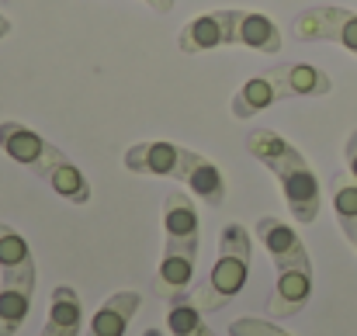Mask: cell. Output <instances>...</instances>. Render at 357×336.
Wrapping results in <instances>:
<instances>
[{"instance_id":"277c9868","label":"cell","mask_w":357,"mask_h":336,"mask_svg":"<svg viewBox=\"0 0 357 336\" xmlns=\"http://www.w3.org/2000/svg\"><path fill=\"white\" fill-rule=\"evenodd\" d=\"M0 149L14 163L31 170L38 181H45L63 201H70V205L91 201V184H87L84 170L59 146L45 142L35 128H28L21 121H0Z\"/></svg>"},{"instance_id":"7c38bea8","label":"cell","mask_w":357,"mask_h":336,"mask_svg":"<svg viewBox=\"0 0 357 336\" xmlns=\"http://www.w3.org/2000/svg\"><path fill=\"white\" fill-rule=\"evenodd\" d=\"M84 330V305L77 288L70 284H56L49 295V316L38 336H80Z\"/></svg>"},{"instance_id":"6da1fadb","label":"cell","mask_w":357,"mask_h":336,"mask_svg":"<svg viewBox=\"0 0 357 336\" xmlns=\"http://www.w3.org/2000/svg\"><path fill=\"white\" fill-rule=\"evenodd\" d=\"M198 253H202L198 208L184 191H170L163 198V257L153 281V291L163 302L191 298L198 277Z\"/></svg>"},{"instance_id":"5bb4252c","label":"cell","mask_w":357,"mask_h":336,"mask_svg":"<svg viewBox=\"0 0 357 336\" xmlns=\"http://www.w3.org/2000/svg\"><path fill=\"white\" fill-rule=\"evenodd\" d=\"M236 45H246V49L264 52V56H278V52H281V45H284V35H281V28H278L267 14H257V10H239Z\"/></svg>"},{"instance_id":"44dd1931","label":"cell","mask_w":357,"mask_h":336,"mask_svg":"<svg viewBox=\"0 0 357 336\" xmlns=\"http://www.w3.org/2000/svg\"><path fill=\"white\" fill-rule=\"evenodd\" d=\"M7 35H10V21H7V17H3V14H0V42H3V38H7Z\"/></svg>"},{"instance_id":"ba28073f","label":"cell","mask_w":357,"mask_h":336,"mask_svg":"<svg viewBox=\"0 0 357 336\" xmlns=\"http://www.w3.org/2000/svg\"><path fill=\"white\" fill-rule=\"evenodd\" d=\"M236 21H239L236 7L198 14V17H191L181 28L177 49L188 52V56H198V52H212V49H222V45H236Z\"/></svg>"},{"instance_id":"9c48e42d","label":"cell","mask_w":357,"mask_h":336,"mask_svg":"<svg viewBox=\"0 0 357 336\" xmlns=\"http://www.w3.org/2000/svg\"><path fill=\"white\" fill-rule=\"evenodd\" d=\"M253 236L260 239V246L267 250V257L274 260V270H309L312 267V257L302 243V236L291 229L288 222L274 219V215H264L253 225Z\"/></svg>"},{"instance_id":"2e32d148","label":"cell","mask_w":357,"mask_h":336,"mask_svg":"<svg viewBox=\"0 0 357 336\" xmlns=\"http://www.w3.org/2000/svg\"><path fill=\"white\" fill-rule=\"evenodd\" d=\"M31 270H35L31 246L14 225L0 222V274H31Z\"/></svg>"},{"instance_id":"e0dca14e","label":"cell","mask_w":357,"mask_h":336,"mask_svg":"<svg viewBox=\"0 0 357 336\" xmlns=\"http://www.w3.org/2000/svg\"><path fill=\"white\" fill-rule=\"evenodd\" d=\"M167 326H170V336H219L205 323V312L195 305V298L167 302Z\"/></svg>"},{"instance_id":"30bf717a","label":"cell","mask_w":357,"mask_h":336,"mask_svg":"<svg viewBox=\"0 0 357 336\" xmlns=\"http://www.w3.org/2000/svg\"><path fill=\"white\" fill-rule=\"evenodd\" d=\"M35 270L31 274H0V336H14L28 312H31V298H35Z\"/></svg>"},{"instance_id":"8fae6325","label":"cell","mask_w":357,"mask_h":336,"mask_svg":"<svg viewBox=\"0 0 357 336\" xmlns=\"http://www.w3.org/2000/svg\"><path fill=\"white\" fill-rule=\"evenodd\" d=\"M312 298V267L309 270H281L274 277V291L267 298V312L274 319H291Z\"/></svg>"},{"instance_id":"3957f363","label":"cell","mask_w":357,"mask_h":336,"mask_svg":"<svg viewBox=\"0 0 357 336\" xmlns=\"http://www.w3.org/2000/svg\"><path fill=\"white\" fill-rule=\"evenodd\" d=\"M125 170L128 174H146V177H170V181H181L195 198H202L205 205L219 208L226 201V177L222 170L188 149V146H177V142H167V139H149V142H135L125 149Z\"/></svg>"},{"instance_id":"4fadbf2b","label":"cell","mask_w":357,"mask_h":336,"mask_svg":"<svg viewBox=\"0 0 357 336\" xmlns=\"http://www.w3.org/2000/svg\"><path fill=\"white\" fill-rule=\"evenodd\" d=\"M142 305V295L139 291H115L101 302V309L91 316V326H87V336H125L128 323L135 319Z\"/></svg>"},{"instance_id":"7402d4cb","label":"cell","mask_w":357,"mask_h":336,"mask_svg":"<svg viewBox=\"0 0 357 336\" xmlns=\"http://www.w3.org/2000/svg\"><path fill=\"white\" fill-rule=\"evenodd\" d=\"M142 336H167V333H163V330H146Z\"/></svg>"},{"instance_id":"ac0fdd59","label":"cell","mask_w":357,"mask_h":336,"mask_svg":"<svg viewBox=\"0 0 357 336\" xmlns=\"http://www.w3.org/2000/svg\"><path fill=\"white\" fill-rule=\"evenodd\" d=\"M229 336H291L271 319H253V316H239L229 323Z\"/></svg>"},{"instance_id":"52a82bcc","label":"cell","mask_w":357,"mask_h":336,"mask_svg":"<svg viewBox=\"0 0 357 336\" xmlns=\"http://www.w3.org/2000/svg\"><path fill=\"white\" fill-rule=\"evenodd\" d=\"M288 31L295 42H333L357 59V10L351 7H337V3L305 7L291 17Z\"/></svg>"},{"instance_id":"ffe728a7","label":"cell","mask_w":357,"mask_h":336,"mask_svg":"<svg viewBox=\"0 0 357 336\" xmlns=\"http://www.w3.org/2000/svg\"><path fill=\"white\" fill-rule=\"evenodd\" d=\"M146 7H153L156 14H170L174 7H177V0H142Z\"/></svg>"},{"instance_id":"d6986e66","label":"cell","mask_w":357,"mask_h":336,"mask_svg":"<svg viewBox=\"0 0 357 336\" xmlns=\"http://www.w3.org/2000/svg\"><path fill=\"white\" fill-rule=\"evenodd\" d=\"M344 160H347V170H351V177L357 181V128L347 135V142H344Z\"/></svg>"},{"instance_id":"8992f818","label":"cell","mask_w":357,"mask_h":336,"mask_svg":"<svg viewBox=\"0 0 357 336\" xmlns=\"http://www.w3.org/2000/svg\"><path fill=\"white\" fill-rule=\"evenodd\" d=\"M250 267H253V236H250V229L239 222L222 225L215 264H212L208 277L202 281V288L195 295V305L202 312H219L229 302H236L243 295V288H246V281H250Z\"/></svg>"},{"instance_id":"7a4b0ae2","label":"cell","mask_w":357,"mask_h":336,"mask_svg":"<svg viewBox=\"0 0 357 336\" xmlns=\"http://www.w3.org/2000/svg\"><path fill=\"white\" fill-rule=\"evenodd\" d=\"M246 153L278 181L284 205L298 225H309L319 219L323 208V188L312 170V163L274 128H253L246 132Z\"/></svg>"},{"instance_id":"9a60e30c","label":"cell","mask_w":357,"mask_h":336,"mask_svg":"<svg viewBox=\"0 0 357 336\" xmlns=\"http://www.w3.org/2000/svg\"><path fill=\"white\" fill-rule=\"evenodd\" d=\"M330 198H333L337 225L344 229L347 243L357 250V181L351 174H333V181H330Z\"/></svg>"},{"instance_id":"5b68a950","label":"cell","mask_w":357,"mask_h":336,"mask_svg":"<svg viewBox=\"0 0 357 336\" xmlns=\"http://www.w3.org/2000/svg\"><path fill=\"white\" fill-rule=\"evenodd\" d=\"M333 91L330 73L312 63H278L257 77H250L233 98V118H253L291 98H326Z\"/></svg>"}]
</instances>
